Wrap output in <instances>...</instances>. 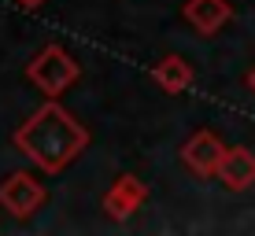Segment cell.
<instances>
[{"instance_id":"cell-1","label":"cell","mask_w":255,"mask_h":236,"mask_svg":"<svg viewBox=\"0 0 255 236\" xmlns=\"http://www.w3.org/2000/svg\"><path fill=\"white\" fill-rule=\"evenodd\" d=\"M11 141L41 173H63L89 148V129L59 100H48L15 129Z\"/></svg>"},{"instance_id":"cell-2","label":"cell","mask_w":255,"mask_h":236,"mask_svg":"<svg viewBox=\"0 0 255 236\" xmlns=\"http://www.w3.org/2000/svg\"><path fill=\"white\" fill-rule=\"evenodd\" d=\"M26 78H30V81L37 85L48 100H59V96H63L70 85L82 78V67H78V59L70 56L63 45H45L37 56L30 59Z\"/></svg>"},{"instance_id":"cell-3","label":"cell","mask_w":255,"mask_h":236,"mask_svg":"<svg viewBox=\"0 0 255 236\" xmlns=\"http://www.w3.org/2000/svg\"><path fill=\"white\" fill-rule=\"evenodd\" d=\"M45 199H48V192L45 185H41L33 173H7L4 181H0V207H4L7 214H15V218H30V214H37L41 207H45Z\"/></svg>"},{"instance_id":"cell-4","label":"cell","mask_w":255,"mask_h":236,"mask_svg":"<svg viewBox=\"0 0 255 236\" xmlns=\"http://www.w3.org/2000/svg\"><path fill=\"white\" fill-rule=\"evenodd\" d=\"M222 155H226V144L218 141V133H211V129H196V133L181 144V162H185L196 177H215Z\"/></svg>"},{"instance_id":"cell-5","label":"cell","mask_w":255,"mask_h":236,"mask_svg":"<svg viewBox=\"0 0 255 236\" xmlns=\"http://www.w3.org/2000/svg\"><path fill=\"white\" fill-rule=\"evenodd\" d=\"M144 199H148V185L140 177H133V173H122L104 196V214L115 218V222H126V218H133L140 211Z\"/></svg>"},{"instance_id":"cell-6","label":"cell","mask_w":255,"mask_h":236,"mask_svg":"<svg viewBox=\"0 0 255 236\" xmlns=\"http://www.w3.org/2000/svg\"><path fill=\"white\" fill-rule=\"evenodd\" d=\"M215 177L230 192H248L255 185V152L252 148H226Z\"/></svg>"},{"instance_id":"cell-7","label":"cell","mask_w":255,"mask_h":236,"mask_svg":"<svg viewBox=\"0 0 255 236\" xmlns=\"http://www.w3.org/2000/svg\"><path fill=\"white\" fill-rule=\"evenodd\" d=\"M230 19H233L230 0H185V22L204 37H215Z\"/></svg>"},{"instance_id":"cell-8","label":"cell","mask_w":255,"mask_h":236,"mask_svg":"<svg viewBox=\"0 0 255 236\" xmlns=\"http://www.w3.org/2000/svg\"><path fill=\"white\" fill-rule=\"evenodd\" d=\"M192 67L185 63L181 56H163L159 63L152 67V81L159 85L163 92H170V96H178V92H185L189 85H192Z\"/></svg>"},{"instance_id":"cell-9","label":"cell","mask_w":255,"mask_h":236,"mask_svg":"<svg viewBox=\"0 0 255 236\" xmlns=\"http://www.w3.org/2000/svg\"><path fill=\"white\" fill-rule=\"evenodd\" d=\"M15 4H22L26 11H33V7H41V4H45V0H15Z\"/></svg>"},{"instance_id":"cell-10","label":"cell","mask_w":255,"mask_h":236,"mask_svg":"<svg viewBox=\"0 0 255 236\" xmlns=\"http://www.w3.org/2000/svg\"><path fill=\"white\" fill-rule=\"evenodd\" d=\"M244 81H248V92L255 96V67H252V71H248V78H244Z\"/></svg>"}]
</instances>
